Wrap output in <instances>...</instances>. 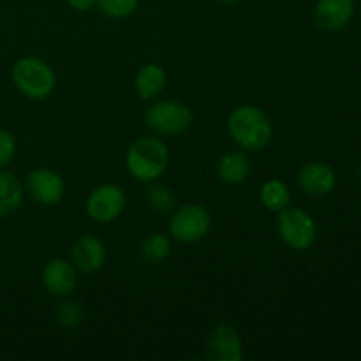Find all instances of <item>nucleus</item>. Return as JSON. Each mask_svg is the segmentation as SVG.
I'll use <instances>...</instances> for the list:
<instances>
[{"label":"nucleus","mask_w":361,"mask_h":361,"mask_svg":"<svg viewBox=\"0 0 361 361\" xmlns=\"http://www.w3.org/2000/svg\"><path fill=\"white\" fill-rule=\"evenodd\" d=\"M355 14V0H317L314 18L326 32L342 30Z\"/></svg>","instance_id":"nucleus-13"},{"label":"nucleus","mask_w":361,"mask_h":361,"mask_svg":"<svg viewBox=\"0 0 361 361\" xmlns=\"http://www.w3.org/2000/svg\"><path fill=\"white\" fill-rule=\"evenodd\" d=\"M219 4H224V6H231V4H235L236 0H217Z\"/></svg>","instance_id":"nucleus-24"},{"label":"nucleus","mask_w":361,"mask_h":361,"mask_svg":"<svg viewBox=\"0 0 361 361\" xmlns=\"http://www.w3.org/2000/svg\"><path fill=\"white\" fill-rule=\"evenodd\" d=\"M166 81H168V74L161 66L145 63L134 78V88L141 99L150 101V99L159 97L162 94V90L166 88Z\"/></svg>","instance_id":"nucleus-14"},{"label":"nucleus","mask_w":361,"mask_h":361,"mask_svg":"<svg viewBox=\"0 0 361 361\" xmlns=\"http://www.w3.org/2000/svg\"><path fill=\"white\" fill-rule=\"evenodd\" d=\"M13 83L25 97L32 101L48 99L55 90V73L44 60L37 56H25L13 66Z\"/></svg>","instance_id":"nucleus-3"},{"label":"nucleus","mask_w":361,"mask_h":361,"mask_svg":"<svg viewBox=\"0 0 361 361\" xmlns=\"http://www.w3.org/2000/svg\"><path fill=\"white\" fill-rule=\"evenodd\" d=\"M81 319H83V312L76 302L66 300L56 307V321L63 328H76L81 323Z\"/></svg>","instance_id":"nucleus-21"},{"label":"nucleus","mask_w":361,"mask_h":361,"mask_svg":"<svg viewBox=\"0 0 361 361\" xmlns=\"http://www.w3.org/2000/svg\"><path fill=\"white\" fill-rule=\"evenodd\" d=\"M127 197L122 187L115 183H104L99 185L88 194L87 214L92 221L99 224H108L116 221L126 210Z\"/></svg>","instance_id":"nucleus-7"},{"label":"nucleus","mask_w":361,"mask_h":361,"mask_svg":"<svg viewBox=\"0 0 361 361\" xmlns=\"http://www.w3.org/2000/svg\"><path fill=\"white\" fill-rule=\"evenodd\" d=\"M67 4L78 13H87L97 4V0H67Z\"/></svg>","instance_id":"nucleus-23"},{"label":"nucleus","mask_w":361,"mask_h":361,"mask_svg":"<svg viewBox=\"0 0 361 361\" xmlns=\"http://www.w3.org/2000/svg\"><path fill=\"white\" fill-rule=\"evenodd\" d=\"M171 254V240L162 233L150 235L143 243H141V257L147 263L159 264L166 261Z\"/></svg>","instance_id":"nucleus-18"},{"label":"nucleus","mask_w":361,"mask_h":361,"mask_svg":"<svg viewBox=\"0 0 361 361\" xmlns=\"http://www.w3.org/2000/svg\"><path fill=\"white\" fill-rule=\"evenodd\" d=\"M16 154V140L7 129H0V169H6Z\"/></svg>","instance_id":"nucleus-22"},{"label":"nucleus","mask_w":361,"mask_h":361,"mask_svg":"<svg viewBox=\"0 0 361 361\" xmlns=\"http://www.w3.org/2000/svg\"><path fill=\"white\" fill-rule=\"evenodd\" d=\"M97 6L108 18L122 20L136 13L140 0H97Z\"/></svg>","instance_id":"nucleus-20"},{"label":"nucleus","mask_w":361,"mask_h":361,"mask_svg":"<svg viewBox=\"0 0 361 361\" xmlns=\"http://www.w3.org/2000/svg\"><path fill=\"white\" fill-rule=\"evenodd\" d=\"M212 217L203 204H183L169 221V233L176 242L194 243L208 235Z\"/></svg>","instance_id":"nucleus-6"},{"label":"nucleus","mask_w":361,"mask_h":361,"mask_svg":"<svg viewBox=\"0 0 361 361\" xmlns=\"http://www.w3.org/2000/svg\"><path fill=\"white\" fill-rule=\"evenodd\" d=\"M194 115L190 108L178 101H157L148 106L145 122L154 133L162 136H176L192 126Z\"/></svg>","instance_id":"nucleus-5"},{"label":"nucleus","mask_w":361,"mask_h":361,"mask_svg":"<svg viewBox=\"0 0 361 361\" xmlns=\"http://www.w3.org/2000/svg\"><path fill=\"white\" fill-rule=\"evenodd\" d=\"M207 355L212 361H242L243 345L235 328L228 324L215 326L208 335Z\"/></svg>","instance_id":"nucleus-10"},{"label":"nucleus","mask_w":361,"mask_h":361,"mask_svg":"<svg viewBox=\"0 0 361 361\" xmlns=\"http://www.w3.org/2000/svg\"><path fill=\"white\" fill-rule=\"evenodd\" d=\"M147 203L150 204V208H154L155 212H171L176 207V196L169 187L166 185H152L147 190Z\"/></svg>","instance_id":"nucleus-19"},{"label":"nucleus","mask_w":361,"mask_h":361,"mask_svg":"<svg viewBox=\"0 0 361 361\" xmlns=\"http://www.w3.org/2000/svg\"><path fill=\"white\" fill-rule=\"evenodd\" d=\"M277 231L282 242L293 250L310 249L317 238V226L312 215L291 204L277 214Z\"/></svg>","instance_id":"nucleus-4"},{"label":"nucleus","mask_w":361,"mask_h":361,"mask_svg":"<svg viewBox=\"0 0 361 361\" xmlns=\"http://www.w3.org/2000/svg\"><path fill=\"white\" fill-rule=\"evenodd\" d=\"M298 183L309 196L323 197L334 192L337 187V173L326 162H307L298 171Z\"/></svg>","instance_id":"nucleus-9"},{"label":"nucleus","mask_w":361,"mask_h":361,"mask_svg":"<svg viewBox=\"0 0 361 361\" xmlns=\"http://www.w3.org/2000/svg\"><path fill=\"white\" fill-rule=\"evenodd\" d=\"M42 284H44L46 291L53 296L66 298V296L73 295L78 286L76 267L62 257L48 261L42 270Z\"/></svg>","instance_id":"nucleus-11"},{"label":"nucleus","mask_w":361,"mask_h":361,"mask_svg":"<svg viewBox=\"0 0 361 361\" xmlns=\"http://www.w3.org/2000/svg\"><path fill=\"white\" fill-rule=\"evenodd\" d=\"M358 178H360V182H361V162L358 164Z\"/></svg>","instance_id":"nucleus-25"},{"label":"nucleus","mask_w":361,"mask_h":361,"mask_svg":"<svg viewBox=\"0 0 361 361\" xmlns=\"http://www.w3.org/2000/svg\"><path fill=\"white\" fill-rule=\"evenodd\" d=\"M106 245L97 238V236L85 235L76 240L71 250V257H73V264L76 270L83 271V274H95L101 270L106 263Z\"/></svg>","instance_id":"nucleus-12"},{"label":"nucleus","mask_w":361,"mask_h":361,"mask_svg":"<svg viewBox=\"0 0 361 361\" xmlns=\"http://www.w3.org/2000/svg\"><path fill=\"white\" fill-rule=\"evenodd\" d=\"M169 164V150L159 137H140L129 147L126 155L127 171L141 183L161 178Z\"/></svg>","instance_id":"nucleus-2"},{"label":"nucleus","mask_w":361,"mask_h":361,"mask_svg":"<svg viewBox=\"0 0 361 361\" xmlns=\"http://www.w3.org/2000/svg\"><path fill=\"white\" fill-rule=\"evenodd\" d=\"M259 197L263 207L267 210L275 212V214H279V212L291 204V190H289V187L284 182L277 178L268 180V182L261 185Z\"/></svg>","instance_id":"nucleus-17"},{"label":"nucleus","mask_w":361,"mask_h":361,"mask_svg":"<svg viewBox=\"0 0 361 361\" xmlns=\"http://www.w3.org/2000/svg\"><path fill=\"white\" fill-rule=\"evenodd\" d=\"M250 173V162L243 152H229L222 155L217 164V175L222 183L240 185L247 180Z\"/></svg>","instance_id":"nucleus-16"},{"label":"nucleus","mask_w":361,"mask_h":361,"mask_svg":"<svg viewBox=\"0 0 361 361\" xmlns=\"http://www.w3.org/2000/svg\"><path fill=\"white\" fill-rule=\"evenodd\" d=\"M25 187L18 176L0 169V217H7L20 210L23 204Z\"/></svg>","instance_id":"nucleus-15"},{"label":"nucleus","mask_w":361,"mask_h":361,"mask_svg":"<svg viewBox=\"0 0 361 361\" xmlns=\"http://www.w3.org/2000/svg\"><path fill=\"white\" fill-rule=\"evenodd\" d=\"M228 130L231 140L247 152L263 150L274 134L267 113L249 104L233 109L228 118Z\"/></svg>","instance_id":"nucleus-1"},{"label":"nucleus","mask_w":361,"mask_h":361,"mask_svg":"<svg viewBox=\"0 0 361 361\" xmlns=\"http://www.w3.org/2000/svg\"><path fill=\"white\" fill-rule=\"evenodd\" d=\"M25 190L35 203L53 207V204L62 201L63 192H66V183H63L62 176L53 169L39 168L28 173Z\"/></svg>","instance_id":"nucleus-8"}]
</instances>
